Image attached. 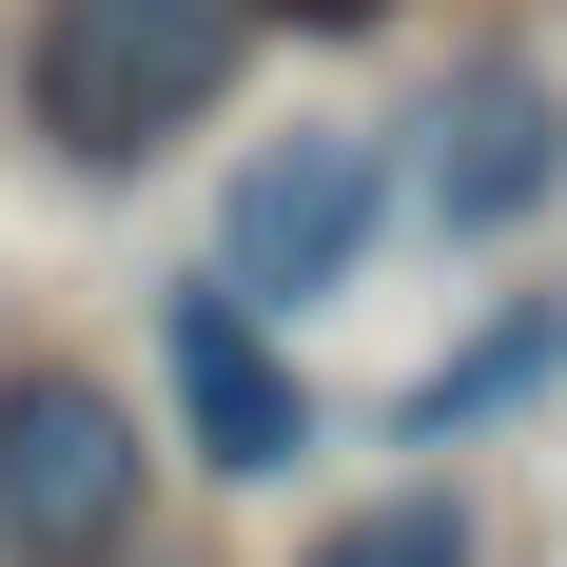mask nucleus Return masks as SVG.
Here are the masks:
<instances>
[{"label": "nucleus", "mask_w": 567, "mask_h": 567, "mask_svg": "<svg viewBox=\"0 0 567 567\" xmlns=\"http://www.w3.org/2000/svg\"><path fill=\"white\" fill-rule=\"evenodd\" d=\"M372 216H392V157L352 137V117H313V137H275V157L216 196V275L196 293H235L255 333L275 313H313V293H352V255H372Z\"/></svg>", "instance_id": "obj_2"}, {"label": "nucleus", "mask_w": 567, "mask_h": 567, "mask_svg": "<svg viewBox=\"0 0 567 567\" xmlns=\"http://www.w3.org/2000/svg\"><path fill=\"white\" fill-rule=\"evenodd\" d=\"M137 548V411L99 372H0V567H117Z\"/></svg>", "instance_id": "obj_3"}, {"label": "nucleus", "mask_w": 567, "mask_h": 567, "mask_svg": "<svg viewBox=\"0 0 567 567\" xmlns=\"http://www.w3.org/2000/svg\"><path fill=\"white\" fill-rule=\"evenodd\" d=\"M313 567H470V509H451V489H392V509H352Z\"/></svg>", "instance_id": "obj_6"}, {"label": "nucleus", "mask_w": 567, "mask_h": 567, "mask_svg": "<svg viewBox=\"0 0 567 567\" xmlns=\"http://www.w3.org/2000/svg\"><path fill=\"white\" fill-rule=\"evenodd\" d=\"M528 372H548V333H489V352H451V372H431V431H451V411H489V392H528Z\"/></svg>", "instance_id": "obj_7"}, {"label": "nucleus", "mask_w": 567, "mask_h": 567, "mask_svg": "<svg viewBox=\"0 0 567 567\" xmlns=\"http://www.w3.org/2000/svg\"><path fill=\"white\" fill-rule=\"evenodd\" d=\"M157 352H176V431H196L216 470H293V451H313V392H293V352L255 333L235 293H176Z\"/></svg>", "instance_id": "obj_5"}, {"label": "nucleus", "mask_w": 567, "mask_h": 567, "mask_svg": "<svg viewBox=\"0 0 567 567\" xmlns=\"http://www.w3.org/2000/svg\"><path fill=\"white\" fill-rule=\"evenodd\" d=\"M275 20H372V0H275Z\"/></svg>", "instance_id": "obj_8"}, {"label": "nucleus", "mask_w": 567, "mask_h": 567, "mask_svg": "<svg viewBox=\"0 0 567 567\" xmlns=\"http://www.w3.org/2000/svg\"><path fill=\"white\" fill-rule=\"evenodd\" d=\"M235 59H255V0H40L20 99H40V137L79 176H137L235 99Z\"/></svg>", "instance_id": "obj_1"}, {"label": "nucleus", "mask_w": 567, "mask_h": 567, "mask_svg": "<svg viewBox=\"0 0 567 567\" xmlns=\"http://www.w3.org/2000/svg\"><path fill=\"white\" fill-rule=\"evenodd\" d=\"M548 176H567V99L528 79V59H470L451 99H431V176H411V196H431L451 235H528Z\"/></svg>", "instance_id": "obj_4"}]
</instances>
